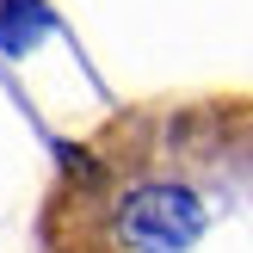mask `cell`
<instances>
[{
    "mask_svg": "<svg viewBox=\"0 0 253 253\" xmlns=\"http://www.w3.org/2000/svg\"><path fill=\"white\" fill-rule=\"evenodd\" d=\"M43 253H253V93L142 99L62 148Z\"/></svg>",
    "mask_w": 253,
    "mask_h": 253,
    "instance_id": "6da1fadb",
    "label": "cell"
},
{
    "mask_svg": "<svg viewBox=\"0 0 253 253\" xmlns=\"http://www.w3.org/2000/svg\"><path fill=\"white\" fill-rule=\"evenodd\" d=\"M37 25H43V12H37V0H0V43H31Z\"/></svg>",
    "mask_w": 253,
    "mask_h": 253,
    "instance_id": "7a4b0ae2",
    "label": "cell"
}]
</instances>
